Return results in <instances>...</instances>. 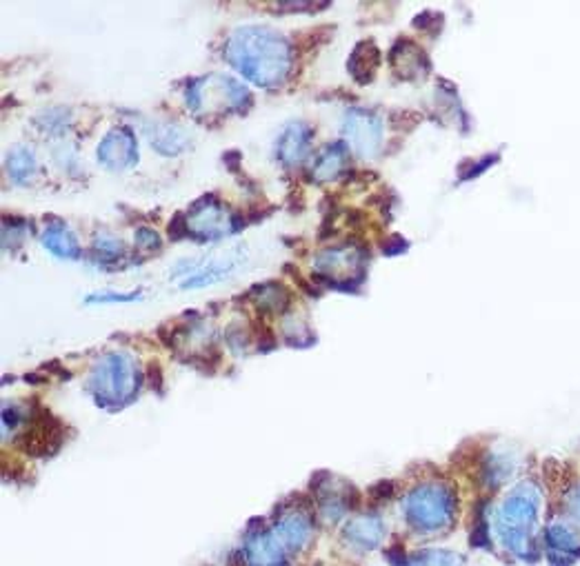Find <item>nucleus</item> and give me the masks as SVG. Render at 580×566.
<instances>
[{"label": "nucleus", "mask_w": 580, "mask_h": 566, "mask_svg": "<svg viewBox=\"0 0 580 566\" xmlns=\"http://www.w3.org/2000/svg\"><path fill=\"white\" fill-rule=\"evenodd\" d=\"M134 240L139 242L140 247H145V249H158V247H161V240H158V236L152 229H139Z\"/></svg>", "instance_id": "obj_19"}, {"label": "nucleus", "mask_w": 580, "mask_h": 566, "mask_svg": "<svg viewBox=\"0 0 580 566\" xmlns=\"http://www.w3.org/2000/svg\"><path fill=\"white\" fill-rule=\"evenodd\" d=\"M134 382V369H131L130 358L125 356H107L94 369V391L99 393V402H123L131 393Z\"/></svg>", "instance_id": "obj_4"}, {"label": "nucleus", "mask_w": 580, "mask_h": 566, "mask_svg": "<svg viewBox=\"0 0 580 566\" xmlns=\"http://www.w3.org/2000/svg\"><path fill=\"white\" fill-rule=\"evenodd\" d=\"M543 548L552 566H569L580 560V531L565 520L549 522L543 533Z\"/></svg>", "instance_id": "obj_5"}, {"label": "nucleus", "mask_w": 580, "mask_h": 566, "mask_svg": "<svg viewBox=\"0 0 580 566\" xmlns=\"http://www.w3.org/2000/svg\"><path fill=\"white\" fill-rule=\"evenodd\" d=\"M309 138H312V130L307 125H303V122L287 125L276 143L278 161L285 162V165H296L298 161H303L305 152L309 147Z\"/></svg>", "instance_id": "obj_8"}, {"label": "nucleus", "mask_w": 580, "mask_h": 566, "mask_svg": "<svg viewBox=\"0 0 580 566\" xmlns=\"http://www.w3.org/2000/svg\"><path fill=\"white\" fill-rule=\"evenodd\" d=\"M7 169H10V176L16 183L25 185L36 174V158L28 147H16L7 158Z\"/></svg>", "instance_id": "obj_13"}, {"label": "nucleus", "mask_w": 580, "mask_h": 566, "mask_svg": "<svg viewBox=\"0 0 580 566\" xmlns=\"http://www.w3.org/2000/svg\"><path fill=\"white\" fill-rule=\"evenodd\" d=\"M345 127H349V130H361V134H354L349 136V138H352V143L356 145L362 153L374 152V147L378 145V122L371 121L367 114H361V118H358V114H354V116L347 118Z\"/></svg>", "instance_id": "obj_12"}, {"label": "nucleus", "mask_w": 580, "mask_h": 566, "mask_svg": "<svg viewBox=\"0 0 580 566\" xmlns=\"http://www.w3.org/2000/svg\"><path fill=\"white\" fill-rule=\"evenodd\" d=\"M465 557L456 551L447 548H425V551L401 555V560L393 562V566H463Z\"/></svg>", "instance_id": "obj_9"}, {"label": "nucleus", "mask_w": 580, "mask_h": 566, "mask_svg": "<svg viewBox=\"0 0 580 566\" xmlns=\"http://www.w3.org/2000/svg\"><path fill=\"white\" fill-rule=\"evenodd\" d=\"M345 153L343 145H334V147H327L321 156L316 158V162L312 165V174L321 180H330L338 174V169L343 167Z\"/></svg>", "instance_id": "obj_15"}, {"label": "nucleus", "mask_w": 580, "mask_h": 566, "mask_svg": "<svg viewBox=\"0 0 580 566\" xmlns=\"http://www.w3.org/2000/svg\"><path fill=\"white\" fill-rule=\"evenodd\" d=\"M251 294H256V303H258L260 309H265V311H282V309L290 304V295H287V291L282 289L281 285H276V282H269V285H263V287H254L251 289Z\"/></svg>", "instance_id": "obj_14"}, {"label": "nucleus", "mask_w": 580, "mask_h": 566, "mask_svg": "<svg viewBox=\"0 0 580 566\" xmlns=\"http://www.w3.org/2000/svg\"><path fill=\"white\" fill-rule=\"evenodd\" d=\"M376 65H378V50H376L371 43H361V45L354 50L352 60L347 63V67H349V72L358 78L361 76L362 67H369V72L374 74Z\"/></svg>", "instance_id": "obj_16"}, {"label": "nucleus", "mask_w": 580, "mask_h": 566, "mask_svg": "<svg viewBox=\"0 0 580 566\" xmlns=\"http://www.w3.org/2000/svg\"><path fill=\"white\" fill-rule=\"evenodd\" d=\"M567 511L576 522H580V486L571 491L569 498H567Z\"/></svg>", "instance_id": "obj_20"}, {"label": "nucleus", "mask_w": 580, "mask_h": 566, "mask_svg": "<svg viewBox=\"0 0 580 566\" xmlns=\"http://www.w3.org/2000/svg\"><path fill=\"white\" fill-rule=\"evenodd\" d=\"M134 298H140L139 294H127V295H91L90 298V303H130V300H134Z\"/></svg>", "instance_id": "obj_21"}, {"label": "nucleus", "mask_w": 580, "mask_h": 566, "mask_svg": "<svg viewBox=\"0 0 580 566\" xmlns=\"http://www.w3.org/2000/svg\"><path fill=\"white\" fill-rule=\"evenodd\" d=\"M43 245H45L52 254L59 255V258L74 260L81 254L76 238H74L72 232H69L68 227H63V224H59V227H47L45 233H43Z\"/></svg>", "instance_id": "obj_11"}, {"label": "nucleus", "mask_w": 580, "mask_h": 566, "mask_svg": "<svg viewBox=\"0 0 580 566\" xmlns=\"http://www.w3.org/2000/svg\"><path fill=\"white\" fill-rule=\"evenodd\" d=\"M540 493L531 484H520L496 513V533L507 553L518 560L531 562L538 555Z\"/></svg>", "instance_id": "obj_2"}, {"label": "nucleus", "mask_w": 580, "mask_h": 566, "mask_svg": "<svg viewBox=\"0 0 580 566\" xmlns=\"http://www.w3.org/2000/svg\"><path fill=\"white\" fill-rule=\"evenodd\" d=\"M385 526L378 515H358L345 529V539L358 551H371L383 542Z\"/></svg>", "instance_id": "obj_7"}, {"label": "nucleus", "mask_w": 580, "mask_h": 566, "mask_svg": "<svg viewBox=\"0 0 580 566\" xmlns=\"http://www.w3.org/2000/svg\"><path fill=\"white\" fill-rule=\"evenodd\" d=\"M94 251L100 255L103 260H116L118 255H123V242L116 240V238L107 236V233H103V236H96L94 240Z\"/></svg>", "instance_id": "obj_17"}, {"label": "nucleus", "mask_w": 580, "mask_h": 566, "mask_svg": "<svg viewBox=\"0 0 580 566\" xmlns=\"http://www.w3.org/2000/svg\"><path fill=\"white\" fill-rule=\"evenodd\" d=\"M189 233V220L185 214H179L174 216V220L170 223V238L171 240H180V238H185Z\"/></svg>", "instance_id": "obj_18"}, {"label": "nucleus", "mask_w": 580, "mask_h": 566, "mask_svg": "<svg viewBox=\"0 0 580 566\" xmlns=\"http://www.w3.org/2000/svg\"><path fill=\"white\" fill-rule=\"evenodd\" d=\"M227 60L256 85L274 87L290 69V47L285 38L269 29L245 28L229 41Z\"/></svg>", "instance_id": "obj_1"}, {"label": "nucleus", "mask_w": 580, "mask_h": 566, "mask_svg": "<svg viewBox=\"0 0 580 566\" xmlns=\"http://www.w3.org/2000/svg\"><path fill=\"white\" fill-rule=\"evenodd\" d=\"M139 149H136V140L130 130L118 127L105 136L103 143L99 145V161L103 162L107 169H125V167L134 165Z\"/></svg>", "instance_id": "obj_6"}, {"label": "nucleus", "mask_w": 580, "mask_h": 566, "mask_svg": "<svg viewBox=\"0 0 580 566\" xmlns=\"http://www.w3.org/2000/svg\"><path fill=\"white\" fill-rule=\"evenodd\" d=\"M147 138L152 147H156L161 153H179L187 145V136L180 127L156 122L154 127H147Z\"/></svg>", "instance_id": "obj_10"}, {"label": "nucleus", "mask_w": 580, "mask_h": 566, "mask_svg": "<svg viewBox=\"0 0 580 566\" xmlns=\"http://www.w3.org/2000/svg\"><path fill=\"white\" fill-rule=\"evenodd\" d=\"M405 517L418 533H441L454 524L456 499L442 484H423L405 499Z\"/></svg>", "instance_id": "obj_3"}]
</instances>
